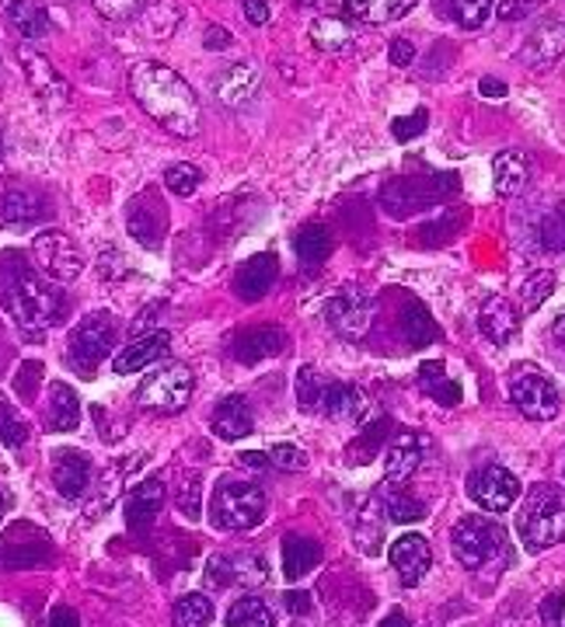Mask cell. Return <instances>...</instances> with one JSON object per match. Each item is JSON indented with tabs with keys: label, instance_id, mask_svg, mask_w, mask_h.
Returning <instances> with one entry per match:
<instances>
[{
	"label": "cell",
	"instance_id": "1",
	"mask_svg": "<svg viewBox=\"0 0 565 627\" xmlns=\"http://www.w3.org/2000/svg\"><path fill=\"white\" fill-rule=\"evenodd\" d=\"M130 91L154 123H161L175 136H196L199 133V102L172 66L164 63H136L130 74Z\"/></svg>",
	"mask_w": 565,
	"mask_h": 627
},
{
	"label": "cell",
	"instance_id": "2",
	"mask_svg": "<svg viewBox=\"0 0 565 627\" xmlns=\"http://www.w3.org/2000/svg\"><path fill=\"white\" fill-rule=\"evenodd\" d=\"M0 304L8 307L18 328L42 331L60 321L63 314V294L50 286L42 276H35L32 265H25L18 255L0 258Z\"/></svg>",
	"mask_w": 565,
	"mask_h": 627
},
{
	"label": "cell",
	"instance_id": "3",
	"mask_svg": "<svg viewBox=\"0 0 565 627\" xmlns=\"http://www.w3.org/2000/svg\"><path fill=\"white\" fill-rule=\"evenodd\" d=\"M451 547H454V558L468 572H482L489 565H500V562L510 558L506 530H503L500 520H492L489 513H468V516H461L454 523V530H451Z\"/></svg>",
	"mask_w": 565,
	"mask_h": 627
},
{
	"label": "cell",
	"instance_id": "4",
	"mask_svg": "<svg viewBox=\"0 0 565 627\" xmlns=\"http://www.w3.org/2000/svg\"><path fill=\"white\" fill-rule=\"evenodd\" d=\"M516 530L527 551H545L565 541V489L558 485H534L527 492V502L521 516H516Z\"/></svg>",
	"mask_w": 565,
	"mask_h": 627
},
{
	"label": "cell",
	"instance_id": "5",
	"mask_svg": "<svg viewBox=\"0 0 565 627\" xmlns=\"http://www.w3.org/2000/svg\"><path fill=\"white\" fill-rule=\"evenodd\" d=\"M510 401L531 422H552L562 412V391L534 363H516L510 373Z\"/></svg>",
	"mask_w": 565,
	"mask_h": 627
},
{
	"label": "cell",
	"instance_id": "6",
	"mask_svg": "<svg viewBox=\"0 0 565 627\" xmlns=\"http://www.w3.org/2000/svg\"><path fill=\"white\" fill-rule=\"evenodd\" d=\"M266 516V492L248 481H227L214 492L209 520L217 530H251Z\"/></svg>",
	"mask_w": 565,
	"mask_h": 627
},
{
	"label": "cell",
	"instance_id": "7",
	"mask_svg": "<svg viewBox=\"0 0 565 627\" xmlns=\"http://www.w3.org/2000/svg\"><path fill=\"white\" fill-rule=\"evenodd\" d=\"M193 398V370L185 363H168L164 370H157L154 377H147L136 391V404L151 408V412H164L175 415Z\"/></svg>",
	"mask_w": 565,
	"mask_h": 627
},
{
	"label": "cell",
	"instance_id": "8",
	"mask_svg": "<svg viewBox=\"0 0 565 627\" xmlns=\"http://www.w3.org/2000/svg\"><path fill=\"white\" fill-rule=\"evenodd\" d=\"M112 339H115L112 318H109V314H94V318H88L84 325H78L74 335H70V342H66L70 367L81 370V373H94V370L102 367V359L109 356Z\"/></svg>",
	"mask_w": 565,
	"mask_h": 627
},
{
	"label": "cell",
	"instance_id": "9",
	"mask_svg": "<svg viewBox=\"0 0 565 627\" xmlns=\"http://www.w3.org/2000/svg\"><path fill=\"white\" fill-rule=\"evenodd\" d=\"M32 258L39 269L50 276L53 282H74L84 269V255L81 248L60 230H42L32 240Z\"/></svg>",
	"mask_w": 565,
	"mask_h": 627
},
{
	"label": "cell",
	"instance_id": "10",
	"mask_svg": "<svg viewBox=\"0 0 565 627\" xmlns=\"http://www.w3.org/2000/svg\"><path fill=\"white\" fill-rule=\"evenodd\" d=\"M468 495L489 516H500L521 498V481H516L513 471H506L500 464H485L475 474H468Z\"/></svg>",
	"mask_w": 565,
	"mask_h": 627
},
{
	"label": "cell",
	"instance_id": "11",
	"mask_svg": "<svg viewBox=\"0 0 565 627\" xmlns=\"http://www.w3.org/2000/svg\"><path fill=\"white\" fill-rule=\"evenodd\" d=\"M53 558L45 534L32 523H14L0 541V565L4 568H39Z\"/></svg>",
	"mask_w": 565,
	"mask_h": 627
},
{
	"label": "cell",
	"instance_id": "12",
	"mask_svg": "<svg viewBox=\"0 0 565 627\" xmlns=\"http://www.w3.org/2000/svg\"><path fill=\"white\" fill-rule=\"evenodd\" d=\"M126 230L136 245L144 248H161V240L168 237V209L157 203V192L144 188L126 209Z\"/></svg>",
	"mask_w": 565,
	"mask_h": 627
},
{
	"label": "cell",
	"instance_id": "13",
	"mask_svg": "<svg viewBox=\"0 0 565 627\" xmlns=\"http://www.w3.org/2000/svg\"><path fill=\"white\" fill-rule=\"evenodd\" d=\"M346 388H349V383L328 380V377H321L315 367H304V370L297 373V404H300V412L339 419Z\"/></svg>",
	"mask_w": 565,
	"mask_h": 627
},
{
	"label": "cell",
	"instance_id": "14",
	"mask_svg": "<svg viewBox=\"0 0 565 627\" xmlns=\"http://www.w3.org/2000/svg\"><path fill=\"white\" fill-rule=\"evenodd\" d=\"M18 60H21V70H25L29 88L39 94V99H42L45 105L60 109V105L70 102V84L63 81L60 70H56L50 60H45L42 53H35L32 45H21V50H18Z\"/></svg>",
	"mask_w": 565,
	"mask_h": 627
},
{
	"label": "cell",
	"instance_id": "15",
	"mask_svg": "<svg viewBox=\"0 0 565 627\" xmlns=\"http://www.w3.org/2000/svg\"><path fill=\"white\" fill-rule=\"evenodd\" d=\"M370 314L373 307L367 294H360V289H342L336 300H328L325 321L336 335H342V339H360L370 328Z\"/></svg>",
	"mask_w": 565,
	"mask_h": 627
},
{
	"label": "cell",
	"instance_id": "16",
	"mask_svg": "<svg viewBox=\"0 0 565 627\" xmlns=\"http://www.w3.org/2000/svg\"><path fill=\"white\" fill-rule=\"evenodd\" d=\"M45 216L42 196L32 185H21V182H0V227L8 230H21V227H32Z\"/></svg>",
	"mask_w": 565,
	"mask_h": 627
},
{
	"label": "cell",
	"instance_id": "17",
	"mask_svg": "<svg viewBox=\"0 0 565 627\" xmlns=\"http://www.w3.org/2000/svg\"><path fill=\"white\" fill-rule=\"evenodd\" d=\"M91 477H94V467H91V456L81 453V450H56L53 456V489L63 495V498H81L88 489H91Z\"/></svg>",
	"mask_w": 565,
	"mask_h": 627
},
{
	"label": "cell",
	"instance_id": "18",
	"mask_svg": "<svg viewBox=\"0 0 565 627\" xmlns=\"http://www.w3.org/2000/svg\"><path fill=\"white\" fill-rule=\"evenodd\" d=\"M388 558H391V568L398 572V578H402L405 586H415L419 578L430 572V565H433V547H430L427 537L405 534V537H398L391 544Z\"/></svg>",
	"mask_w": 565,
	"mask_h": 627
},
{
	"label": "cell",
	"instance_id": "19",
	"mask_svg": "<svg viewBox=\"0 0 565 627\" xmlns=\"http://www.w3.org/2000/svg\"><path fill=\"white\" fill-rule=\"evenodd\" d=\"M282 349H287V331L276 328V325H255V328L242 331L238 339H234V346H230L234 359L245 363V367H255V363H263V359H273Z\"/></svg>",
	"mask_w": 565,
	"mask_h": 627
},
{
	"label": "cell",
	"instance_id": "20",
	"mask_svg": "<svg viewBox=\"0 0 565 627\" xmlns=\"http://www.w3.org/2000/svg\"><path fill=\"white\" fill-rule=\"evenodd\" d=\"M168 349H172L168 331H151V335H144V339H133L123 352H115L112 370L120 373V377H130V373H136V370L154 367L157 359L168 356Z\"/></svg>",
	"mask_w": 565,
	"mask_h": 627
},
{
	"label": "cell",
	"instance_id": "21",
	"mask_svg": "<svg viewBox=\"0 0 565 627\" xmlns=\"http://www.w3.org/2000/svg\"><path fill=\"white\" fill-rule=\"evenodd\" d=\"M276 276H279L276 255L263 251V255L248 258L242 269L234 273V294H238L242 300H248V304H255V300H263V297L269 294L273 282H276Z\"/></svg>",
	"mask_w": 565,
	"mask_h": 627
},
{
	"label": "cell",
	"instance_id": "22",
	"mask_svg": "<svg viewBox=\"0 0 565 627\" xmlns=\"http://www.w3.org/2000/svg\"><path fill=\"white\" fill-rule=\"evenodd\" d=\"M422 450H427V436H415V432H402V436L384 450V474L391 485H405V481L419 471Z\"/></svg>",
	"mask_w": 565,
	"mask_h": 627
},
{
	"label": "cell",
	"instance_id": "23",
	"mask_svg": "<svg viewBox=\"0 0 565 627\" xmlns=\"http://www.w3.org/2000/svg\"><path fill=\"white\" fill-rule=\"evenodd\" d=\"M479 328L489 342L510 346L516 339V331H521V314H516V307L506 297H489L479 314Z\"/></svg>",
	"mask_w": 565,
	"mask_h": 627
},
{
	"label": "cell",
	"instance_id": "24",
	"mask_svg": "<svg viewBox=\"0 0 565 627\" xmlns=\"http://www.w3.org/2000/svg\"><path fill=\"white\" fill-rule=\"evenodd\" d=\"M255 429V415H251V408L245 398H224L217 404V412H214V432L220 440L227 443H238L245 440L248 432Z\"/></svg>",
	"mask_w": 565,
	"mask_h": 627
},
{
	"label": "cell",
	"instance_id": "25",
	"mask_svg": "<svg viewBox=\"0 0 565 627\" xmlns=\"http://www.w3.org/2000/svg\"><path fill=\"white\" fill-rule=\"evenodd\" d=\"M217 99L224 102V105H230V109H238V105H245L251 94H255V88H258V70H255V63H234V66H227L224 74L217 78Z\"/></svg>",
	"mask_w": 565,
	"mask_h": 627
},
{
	"label": "cell",
	"instance_id": "26",
	"mask_svg": "<svg viewBox=\"0 0 565 627\" xmlns=\"http://www.w3.org/2000/svg\"><path fill=\"white\" fill-rule=\"evenodd\" d=\"M415 8V0H346V14L363 25H391Z\"/></svg>",
	"mask_w": 565,
	"mask_h": 627
},
{
	"label": "cell",
	"instance_id": "27",
	"mask_svg": "<svg viewBox=\"0 0 565 627\" xmlns=\"http://www.w3.org/2000/svg\"><path fill=\"white\" fill-rule=\"evenodd\" d=\"M45 419H50V429L56 432H70L81 425V401L74 394V388L63 380L50 383V404H45Z\"/></svg>",
	"mask_w": 565,
	"mask_h": 627
},
{
	"label": "cell",
	"instance_id": "28",
	"mask_svg": "<svg viewBox=\"0 0 565 627\" xmlns=\"http://www.w3.org/2000/svg\"><path fill=\"white\" fill-rule=\"evenodd\" d=\"M164 505V481L161 477H147L140 481L136 492L130 495V510H126V520L133 530H144L151 526V520L157 516V510Z\"/></svg>",
	"mask_w": 565,
	"mask_h": 627
},
{
	"label": "cell",
	"instance_id": "29",
	"mask_svg": "<svg viewBox=\"0 0 565 627\" xmlns=\"http://www.w3.org/2000/svg\"><path fill=\"white\" fill-rule=\"evenodd\" d=\"M315 565H321V547L311 537H300V534L282 537V575H287L290 583L304 572H311Z\"/></svg>",
	"mask_w": 565,
	"mask_h": 627
},
{
	"label": "cell",
	"instance_id": "30",
	"mask_svg": "<svg viewBox=\"0 0 565 627\" xmlns=\"http://www.w3.org/2000/svg\"><path fill=\"white\" fill-rule=\"evenodd\" d=\"M8 18H11L14 32L25 35V39H42V35L53 32V18L39 4V0H11Z\"/></svg>",
	"mask_w": 565,
	"mask_h": 627
},
{
	"label": "cell",
	"instance_id": "31",
	"mask_svg": "<svg viewBox=\"0 0 565 627\" xmlns=\"http://www.w3.org/2000/svg\"><path fill=\"white\" fill-rule=\"evenodd\" d=\"M492 175H496V192L503 199H513L516 192L527 185V161L516 151H503L496 161H492Z\"/></svg>",
	"mask_w": 565,
	"mask_h": 627
},
{
	"label": "cell",
	"instance_id": "32",
	"mask_svg": "<svg viewBox=\"0 0 565 627\" xmlns=\"http://www.w3.org/2000/svg\"><path fill=\"white\" fill-rule=\"evenodd\" d=\"M419 388L427 391L433 401H440V404H458L461 401V383L451 380V373H446L443 363H422Z\"/></svg>",
	"mask_w": 565,
	"mask_h": 627
},
{
	"label": "cell",
	"instance_id": "33",
	"mask_svg": "<svg viewBox=\"0 0 565 627\" xmlns=\"http://www.w3.org/2000/svg\"><path fill=\"white\" fill-rule=\"evenodd\" d=\"M562 50H565V29L548 25V29H541V32L531 39V45L524 50V60H527L534 70H545V66H552V63L562 56Z\"/></svg>",
	"mask_w": 565,
	"mask_h": 627
},
{
	"label": "cell",
	"instance_id": "34",
	"mask_svg": "<svg viewBox=\"0 0 565 627\" xmlns=\"http://www.w3.org/2000/svg\"><path fill=\"white\" fill-rule=\"evenodd\" d=\"M311 42L321 53H342L352 42V29L342 18H315L311 21Z\"/></svg>",
	"mask_w": 565,
	"mask_h": 627
},
{
	"label": "cell",
	"instance_id": "35",
	"mask_svg": "<svg viewBox=\"0 0 565 627\" xmlns=\"http://www.w3.org/2000/svg\"><path fill=\"white\" fill-rule=\"evenodd\" d=\"M492 0H436L440 14H451L461 29H482L492 14Z\"/></svg>",
	"mask_w": 565,
	"mask_h": 627
},
{
	"label": "cell",
	"instance_id": "36",
	"mask_svg": "<svg viewBox=\"0 0 565 627\" xmlns=\"http://www.w3.org/2000/svg\"><path fill=\"white\" fill-rule=\"evenodd\" d=\"M332 251V234H328L321 224L315 227H304L297 234V255H300V265H308V269H318V265L328 258Z\"/></svg>",
	"mask_w": 565,
	"mask_h": 627
},
{
	"label": "cell",
	"instance_id": "37",
	"mask_svg": "<svg viewBox=\"0 0 565 627\" xmlns=\"http://www.w3.org/2000/svg\"><path fill=\"white\" fill-rule=\"evenodd\" d=\"M227 627H276V617L258 596H242L227 610Z\"/></svg>",
	"mask_w": 565,
	"mask_h": 627
},
{
	"label": "cell",
	"instance_id": "38",
	"mask_svg": "<svg viewBox=\"0 0 565 627\" xmlns=\"http://www.w3.org/2000/svg\"><path fill=\"white\" fill-rule=\"evenodd\" d=\"M172 620H175V627H209V620H214V603H209L203 593H188L175 603Z\"/></svg>",
	"mask_w": 565,
	"mask_h": 627
},
{
	"label": "cell",
	"instance_id": "39",
	"mask_svg": "<svg viewBox=\"0 0 565 627\" xmlns=\"http://www.w3.org/2000/svg\"><path fill=\"white\" fill-rule=\"evenodd\" d=\"M0 443L11 446V450L29 443V425L18 415V408L8 398H0Z\"/></svg>",
	"mask_w": 565,
	"mask_h": 627
},
{
	"label": "cell",
	"instance_id": "40",
	"mask_svg": "<svg viewBox=\"0 0 565 627\" xmlns=\"http://www.w3.org/2000/svg\"><path fill=\"white\" fill-rule=\"evenodd\" d=\"M384 513L394 523H419V520L430 516L427 505H422L419 498H412V495H405V492H388L384 495Z\"/></svg>",
	"mask_w": 565,
	"mask_h": 627
},
{
	"label": "cell",
	"instance_id": "41",
	"mask_svg": "<svg viewBox=\"0 0 565 627\" xmlns=\"http://www.w3.org/2000/svg\"><path fill=\"white\" fill-rule=\"evenodd\" d=\"M555 286H558V279H555V273H548V269H541V273H531L527 279H524V310L527 314H534L541 304H545L552 294H555Z\"/></svg>",
	"mask_w": 565,
	"mask_h": 627
},
{
	"label": "cell",
	"instance_id": "42",
	"mask_svg": "<svg viewBox=\"0 0 565 627\" xmlns=\"http://www.w3.org/2000/svg\"><path fill=\"white\" fill-rule=\"evenodd\" d=\"M203 175H199V167L196 164H175L164 172V185H168L175 196H193V192L199 188Z\"/></svg>",
	"mask_w": 565,
	"mask_h": 627
},
{
	"label": "cell",
	"instance_id": "43",
	"mask_svg": "<svg viewBox=\"0 0 565 627\" xmlns=\"http://www.w3.org/2000/svg\"><path fill=\"white\" fill-rule=\"evenodd\" d=\"M266 456H269V464H276L282 471H304V467H308V453H304L300 446H294V443H276Z\"/></svg>",
	"mask_w": 565,
	"mask_h": 627
},
{
	"label": "cell",
	"instance_id": "44",
	"mask_svg": "<svg viewBox=\"0 0 565 627\" xmlns=\"http://www.w3.org/2000/svg\"><path fill=\"white\" fill-rule=\"evenodd\" d=\"M541 240H545V248H552V251H565V206H558L555 213L545 216V224H541Z\"/></svg>",
	"mask_w": 565,
	"mask_h": 627
},
{
	"label": "cell",
	"instance_id": "45",
	"mask_svg": "<svg viewBox=\"0 0 565 627\" xmlns=\"http://www.w3.org/2000/svg\"><path fill=\"white\" fill-rule=\"evenodd\" d=\"M94 11H99L102 18L109 21H126L133 14H140V8H144V0H91Z\"/></svg>",
	"mask_w": 565,
	"mask_h": 627
},
{
	"label": "cell",
	"instance_id": "46",
	"mask_svg": "<svg viewBox=\"0 0 565 627\" xmlns=\"http://www.w3.org/2000/svg\"><path fill=\"white\" fill-rule=\"evenodd\" d=\"M427 123H430V112H427V109H415V115L394 119V123H391V133H394L398 143H409L412 136H419L422 130H427Z\"/></svg>",
	"mask_w": 565,
	"mask_h": 627
},
{
	"label": "cell",
	"instance_id": "47",
	"mask_svg": "<svg viewBox=\"0 0 565 627\" xmlns=\"http://www.w3.org/2000/svg\"><path fill=\"white\" fill-rule=\"evenodd\" d=\"M391 429H394L391 419H381V422H373V425H370V432H367L363 443H360V464H367L370 456H373L377 450H381V443L391 436Z\"/></svg>",
	"mask_w": 565,
	"mask_h": 627
},
{
	"label": "cell",
	"instance_id": "48",
	"mask_svg": "<svg viewBox=\"0 0 565 627\" xmlns=\"http://www.w3.org/2000/svg\"><path fill=\"white\" fill-rule=\"evenodd\" d=\"M562 614H565V593H548L545 599H541L537 617L545 627H562Z\"/></svg>",
	"mask_w": 565,
	"mask_h": 627
},
{
	"label": "cell",
	"instance_id": "49",
	"mask_svg": "<svg viewBox=\"0 0 565 627\" xmlns=\"http://www.w3.org/2000/svg\"><path fill=\"white\" fill-rule=\"evenodd\" d=\"M548 0H500V18L503 21H521V18H527V14H534L537 8H545Z\"/></svg>",
	"mask_w": 565,
	"mask_h": 627
},
{
	"label": "cell",
	"instance_id": "50",
	"mask_svg": "<svg viewBox=\"0 0 565 627\" xmlns=\"http://www.w3.org/2000/svg\"><path fill=\"white\" fill-rule=\"evenodd\" d=\"M178 510L188 516V520H199V481H185L182 485V495H178Z\"/></svg>",
	"mask_w": 565,
	"mask_h": 627
},
{
	"label": "cell",
	"instance_id": "51",
	"mask_svg": "<svg viewBox=\"0 0 565 627\" xmlns=\"http://www.w3.org/2000/svg\"><path fill=\"white\" fill-rule=\"evenodd\" d=\"M388 56H391V63H394L398 70H405V66H412V63H415V45H412L409 39H402V35H398V39L391 42Z\"/></svg>",
	"mask_w": 565,
	"mask_h": 627
},
{
	"label": "cell",
	"instance_id": "52",
	"mask_svg": "<svg viewBox=\"0 0 565 627\" xmlns=\"http://www.w3.org/2000/svg\"><path fill=\"white\" fill-rule=\"evenodd\" d=\"M248 25H266L269 21V0H242Z\"/></svg>",
	"mask_w": 565,
	"mask_h": 627
},
{
	"label": "cell",
	"instance_id": "53",
	"mask_svg": "<svg viewBox=\"0 0 565 627\" xmlns=\"http://www.w3.org/2000/svg\"><path fill=\"white\" fill-rule=\"evenodd\" d=\"M230 568H234V565H230L227 558H214V562H209V583H214V586H217V583L227 586V583H230Z\"/></svg>",
	"mask_w": 565,
	"mask_h": 627
},
{
	"label": "cell",
	"instance_id": "54",
	"mask_svg": "<svg viewBox=\"0 0 565 627\" xmlns=\"http://www.w3.org/2000/svg\"><path fill=\"white\" fill-rule=\"evenodd\" d=\"M203 42H206V50H227V45H230V32H227V29H217V25H209Z\"/></svg>",
	"mask_w": 565,
	"mask_h": 627
},
{
	"label": "cell",
	"instance_id": "55",
	"mask_svg": "<svg viewBox=\"0 0 565 627\" xmlns=\"http://www.w3.org/2000/svg\"><path fill=\"white\" fill-rule=\"evenodd\" d=\"M50 627H81V617L70 607H56L53 617H50Z\"/></svg>",
	"mask_w": 565,
	"mask_h": 627
},
{
	"label": "cell",
	"instance_id": "56",
	"mask_svg": "<svg viewBox=\"0 0 565 627\" xmlns=\"http://www.w3.org/2000/svg\"><path fill=\"white\" fill-rule=\"evenodd\" d=\"M479 91L485 94V99H506V81H496V78H482V84H479Z\"/></svg>",
	"mask_w": 565,
	"mask_h": 627
},
{
	"label": "cell",
	"instance_id": "57",
	"mask_svg": "<svg viewBox=\"0 0 565 627\" xmlns=\"http://www.w3.org/2000/svg\"><path fill=\"white\" fill-rule=\"evenodd\" d=\"M287 607H290V614H308L311 610V596L308 593H287Z\"/></svg>",
	"mask_w": 565,
	"mask_h": 627
},
{
	"label": "cell",
	"instance_id": "58",
	"mask_svg": "<svg viewBox=\"0 0 565 627\" xmlns=\"http://www.w3.org/2000/svg\"><path fill=\"white\" fill-rule=\"evenodd\" d=\"M238 464H242V467H251V471H263V467H269V456H266V453H242Z\"/></svg>",
	"mask_w": 565,
	"mask_h": 627
},
{
	"label": "cell",
	"instance_id": "59",
	"mask_svg": "<svg viewBox=\"0 0 565 627\" xmlns=\"http://www.w3.org/2000/svg\"><path fill=\"white\" fill-rule=\"evenodd\" d=\"M377 627H412L409 624V617H405V610H391L381 624H377Z\"/></svg>",
	"mask_w": 565,
	"mask_h": 627
},
{
	"label": "cell",
	"instance_id": "60",
	"mask_svg": "<svg viewBox=\"0 0 565 627\" xmlns=\"http://www.w3.org/2000/svg\"><path fill=\"white\" fill-rule=\"evenodd\" d=\"M555 339H558V346L565 349V318H562V321L555 325Z\"/></svg>",
	"mask_w": 565,
	"mask_h": 627
},
{
	"label": "cell",
	"instance_id": "61",
	"mask_svg": "<svg viewBox=\"0 0 565 627\" xmlns=\"http://www.w3.org/2000/svg\"><path fill=\"white\" fill-rule=\"evenodd\" d=\"M4 510H8V498H4V492H0V520H4Z\"/></svg>",
	"mask_w": 565,
	"mask_h": 627
}]
</instances>
